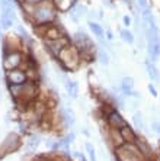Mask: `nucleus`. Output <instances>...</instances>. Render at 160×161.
Returning <instances> with one entry per match:
<instances>
[{
  "mask_svg": "<svg viewBox=\"0 0 160 161\" xmlns=\"http://www.w3.org/2000/svg\"><path fill=\"white\" fill-rule=\"evenodd\" d=\"M134 145L137 147V149L140 151V154L143 155V157H150L151 155V147L148 145V142L144 139V138H135V141H134Z\"/></svg>",
  "mask_w": 160,
  "mask_h": 161,
  "instance_id": "10",
  "label": "nucleus"
},
{
  "mask_svg": "<svg viewBox=\"0 0 160 161\" xmlns=\"http://www.w3.org/2000/svg\"><path fill=\"white\" fill-rule=\"evenodd\" d=\"M119 133H121V136H122L124 142L134 144V141H135V138H137V133H135V132L130 128V125H125L124 128H121V129H119Z\"/></svg>",
  "mask_w": 160,
  "mask_h": 161,
  "instance_id": "12",
  "label": "nucleus"
},
{
  "mask_svg": "<svg viewBox=\"0 0 160 161\" xmlns=\"http://www.w3.org/2000/svg\"><path fill=\"white\" fill-rule=\"evenodd\" d=\"M98 18H99V19L103 18V9H99V12H98Z\"/></svg>",
  "mask_w": 160,
  "mask_h": 161,
  "instance_id": "33",
  "label": "nucleus"
},
{
  "mask_svg": "<svg viewBox=\"0 0 160 161\" xmlns=\"http://www.w3.org/2000/svg\"><path fill=\"white\" fill-rule=\"evenodd\" d=\"M21 145V138L16 135V133H9L3 144H2V149H3V154H8V152H12V151H16Z\"/></svg>",
  "mask_w": 160,
  "mask_h": 161,
  "instance_id": "5",
  "label": "nucleus"
},
{
  "mask_svg": "<svg viewBox=\"0 0 160 161\" xmlns=\"http://www.w3.org/2000/svg\"><path fill=\"white\" fill-rule=\"evenodd\" d=\"M31 15L34 16V21L38 25H45V23H50L51 21H54L55 8L51 3V0H42V2L34 5Z\"/></svg>",
  "mask_w": 160,
  "mask_h": 161,
  "instance_id": "1",
  "label": "nucleus"
},
{
  "mask_svg": "<svg viewBox=\"0 0 160 161\" xmlns=\"http://www.w3.org/2000/svg\"><path fill=\"white\" fill-rule=\"evenodd\" d=\"M53 142H54L53 139H47V141H45V145H47L48 148H51V147H53Z\"/></svg>",
  "mask_w": 160,
  "mask_h": 161,
  "instance_id": "32",
  "label": "nucleus"
},
{
  "mask_svg": "<svg viewBox=\"0 0 160 161\" xmlns=\"http://www.w3.org/2000/svg\"><path fill=\"white\" fill-rule=\"evenodd\" d=\"M3 58H5V60H3V67H5L6 71L16 68V67L21 64V61H22V55H21V52H18V51H12L10 54L5 55Z\"/></svg>",
  "mask_w": 160,
  "mask_h": 161,
  "instance_id": "6",
  "label": "nucleus"
},
{
  "mask_svg": "<svg viewBox=\"0 0 160 161\" xmlns=\"http://www.w3.org/2000/svg\"><path fill=\"white\" fill-rule=\"evenodd\" d=\"M119 35H121V38H122V41H124V42L134 44V41H135V38H134L132 32H131V31H128V29H121Z\"/></svg>",
  "mask_w": 160,
  "mask_h": 161,
  "instance_id": "18",
  "label": "nucleus"
},
{
  "mask_svg": "<svg viewBox=\"0 0 160 161\" xmlns=\"http://www.w3.org/2000/svg\"><path fill=\"white\" fill-rule=\"evenodd\" d=\"M19 129H21V132H26V123L21 122V123H19Z\"/></svg>",
  "mask_w": 160,
  "mask_h": 161,
  "instance_id": "29",
  "label": "nucleus"
},
{
  "mask_svg": "<svg viewBox=\"0 0 160 161\" xmlns=\"http://www.w3.org/2000/svg\"><path fill=\"white\" fill-rule=\"evenodd\" d=\"M122 22H124V25L128 28V26H131V18L130 16H124L122 18Z\"/></svg>",
  "mask_w": 160,
  "mask_h": 161,
  "instance_id": "26",
  "label": "nucleus"
},
{
  "mask_svg": "<svg viewBox=\"0 0 160 161\" xmlns=\"http://www.w3.org/2000/svg\"><path fill=\"white\" fill-rule=\"evenodd\" d=\"M130 97H135V99L141 100V94H140V93H137V92H134V90L131 92V96H130Z\"/></svg>",
  "mask_w": 160,
  "mask_h": 161,
  "instance_id": "28",
  "label": "nucleus"
},
{
  "mask_svg": "<svg viewBox=\"0 0 160 161\" xmlns=\"http://www.w3.org/2000/svg\"><path fill=\"white\" fill-rule=\"evenodd\" d=\"M63 65L64 70H73L76 68V65L79 64V54H77V50L76 47H71V45H67L61 50V52L58 54L57 57Z\"/></svg>",
  "mask_w": 160,
  "mask_h": 161,
  "instance_id": "2",
  "label": "nucleus"
},
{
  "mask_svg": "<svg viewBox=\"0 0 160 161\" xmlns=\"http://www.w3.org/2000/svg\"><path fill=\"white\" fill-rule=\"evenodd\" d=\"M85 148H86V151H87V154H89V157H90V161H98V160H96V152H95L93 145H92L90 142H86V144H85Z\"/></svg>",
  "mask_w": 160,
  "mask_h": 161,
  "instance_id": "21",
  "label": "nucleus"
},
{
  "mask_svg": "<svg viewBox=\"0 0 160 161\" xmlns=\"http://www.w3.org/2000/svg\"><path fill=\"white\" fill-rule=\"evenodd\" d=\"M132 89H134V78L132 77H122L121 86H119V90L122 92V96L124 97H130Z\"/></svg>",
  "mask_w": 160,
  "mask_h": 161,
  "instance_id": "9",
  "label": "nucleus"
},
{
  "mask_svg": "<svg viewBox=\"0 0 160 161\" xmlns=\"http://www.w3.org/2000/svg\"><path fill=\"white\" fill-rule=\"evenodd\" d=\"M103 5H105V6H108V8H111V9H114V5L109 2V0H103Z\"/></svg>",
  "mask_w": 160,
  "mask_h": 161,
  "instance_id": "30",
  "label": "nucleus"
},
{
  "mask_svg": "<svg viewBox=\"0 0 160 161\" xmlns=\"http://www.w3.org/2000/svg\"><path fill=\"white\" fill-rule=\"evenodd\" d=\"M83 133H85L86 136H90V133H89V131H87V129H83Z\"/></svg>",
  "mask_w": 160,
  "mask_h": 161,
  "instance_id": "34",
  "label": "nucleus"
},
{
  "mask_svg": "<svg viewBox=\"0 0 160 161\" xmlns=\"http://www.w3.org/2000/svg\"><path fill=\"white\" fill-rule=\"evenodd\" d=\"M141 154L137 149V147L134 144L130 142H124L122 145L116 147V160L118 161H140L141 160Z\"/></svg>",
  "mask_w": 160,
  "mask_h": 161,
  "instance_id": "3",
  "label": "nucleus"
},
{
  "mask_svg": "<svg viewBox=\"0 0 160 161\" xmlns=\"http://www.w3.org/2000/svg\"><path fill=\"white\" fill-rule=\"evenodd\" d=\"M64 81H66L64 87H66V92H67L69 97L70 99H77L79 97V84H77V81H73V80H69V78H66Z\"/></svg>",
  "mask_w": 160,
  "mask_h": 161,
  "instance_id": "11",
  "label": "nucleus"
},
{
  "mask_svg": "<svg viewBox=\"0 0 160 161\" xmlns=\"http://www.w3.org/2000/svg\"><path fill=\"white\" fill-rule=\"evenodd\" d=\"M6 78L10 84H24L26 81V73L18 68L8 70L6 71Z\"/></svg>",
  "mask_w": 160,
  "mask_h": 161,
  "instance_id": "7",
  "label": "nucleus"
},
{
  "mask_svg": "<svg viewBox=\"0 0 160 161\" xmlns=\"http://www.w3.org/2000/svg\"><path fill=\"white\" fill-rule=\"evenodd\" d=\"M106 39H108V41H112V39H114V34H112V31H109V29L106 31Z\"/></svg>",
  "mask_w": 160,
  "mask_h": 161,
  "instance_id": "27",
  "label": "nucleus"
},
{
  "mask_svg": "<svg viewBox=\"0 0 160 161\" xmlns=\"http://www.w3.org/2000/svg\"><path fill=\"white\" fill-rule=\"evenodd\" d=\"M16 29H18V32H19V35H21V38L25 41V42H31V38H29V34L24 29V26L22 25H16Z\"/></svg>",
  "mask_w": 160,
  "mask_h": 161,
  "instance_id": "20",
  "label": "nucleus"
},
{
  "mask_svg": "<svg viewBox=\"0 0 160 161\" xmlns=\"http://www.w3.org/2000/svg\"><path fill=\"white\" fill-rule=\"evenodd\" d=\"M44 161H53V160H44Z\"/></svg>",
  "mask_w": 160,
  "mask_h": 161,
  "instance_id": "36",
  "label": "nucleus"
},
{
  "mask_svg": "<svg viewBox=\"0 0 160 161\" xmlns=\"http://www.w3.org/2000/svg\"><path fill=\"white\" fill-rule=\"evenodd\" d=\"M0 25H2V28H3V29H9V28L13 25V21H12L8 15L0 13Z\"/></svg>",
  "mask_w": 160,
  "mask_h": 161,
  "instance_id": "19",
  "label": "nucleus"
},
{
  "mask_svg": "<svg viewBox=\"0 0 160 161\" xmlns=\"http://www.w3.org/2000/svg\"><path fill=\"white\" fill-rule=\"evenodd\" d=\"M0 41H2V32H0Z\"/></svg>",
  "mask_w": 160,
  "mask_h": 161,
  "instance_id": "35",
  "label": "nucleus"
},
{
  "mask_svg": "<svg viewBox=\"0 0 160 161\" xmlns=\"http://www.w3.org/2000/svg\"><path fill=\"white\" fill-rule=\"evenodd\" d=\"M151 129H153L156 133L160 135V122H153V123H151Z\"/></svg>",
  "mask_w": 160,
  "mask_h": 161,
  "instance_id": "24",
  "label": "nucleus"
},
{
  "mask_svg": "<svg viewBox=\"0 0 160 161\" xmlns=\"http://www.w3.org/2000/svg\"><path fill=\"white\" fill-rule=\"evenodd\" d=\"M44 44H45L47 50L51 52V55L57 58L58 54L61 52V50H63L64 47L70 45V39L66 38V36H60V38H57V39H45Z\"/></svg>",
  "mask_w": 160,
  "mask_h": 161,
  "instance_id": "4",
  "label": "nucleus"
},
{
  "mask_svg": "<svg viewBox=\"0 0 160 161\" xmlns=\"http://www.w3.org/2000/svg\"><path fill=\"white\" fill-rule=\"evenodd\" d=\"M39 142H41V136H39V135H32V136L26 141V151H28L29 154L35 152L37 148L39 147Z\"/></svg>",
  "mask_w": 160,
  "mask_h": 161,
  "instance_id": "14",
  "label": "nucleus"
},
{
  "mask_svg": "<svg viewBox=\"0 0 160 161\" xmlns=\"http://www.w3.org/2000/svg\"><path fill=\"white\" fill-rule=\"evenodd\" d=\"M137 6H138V9H140V10L150 8V6H148V2H147V0H137Z\"/></svg>",
  "mask_w": 160,
  "mask_h": 161,
  "instance_id": "23",
  "label": "nucleus"
},
{
  "mask_svg": "<svg viewBox=\"0 0 160 161\" xmlns=\"http://www.w3.org/2000/svg\"><path fill=\"white\" fill-rule=\"evenodd\" d=\"M74 13H76L79 18L86 16V15H87V6H85V5H76V10H74Z\"/></svg>",
  "mask_w": 160,
  "mask_h": 161,
  "instance_id": "22",
  "label": "nucleus"
},
{
  "mask_svg": "<svg viewBox=\"0 0 160 161\" xmlns=\"http://www.w3.org/2000/svg\"><path fill=\"white\" fill-rule=\"evenodd\" d=\"M145 68H147V74H148V77L151 78V81H160V73H159V70L156 68V65L153 64V63H150V60H147L145 61Z\"/></svg>",
  "mask_w": 160,
  "mask_h": 161,
  "instance_id": "13",
  "label": "nucleus"
},
{
  "mask_svg": "<svg viewBox=\"0 0 160 161\" xmlns=\"http://www.w3.org/2000/svg\"><path fill=\"white\" fill-rule=\"evenodd\" d=\"M106 120H108V123H109L114 129H121V128H124L125 125H128V122L121 116V113H119L118 110H112V112H109Z\"/></svg>",
  "mask_w": 160,
  "mask_h": 161,
  "instance_id": "8",
  "label": "nucleus"
},
{
  "mask_svg": "<svg viewBox=\"0 0 160 161\" xmlns=\"http://www.w3.org/2000/svg\"><path fill=\"white\" fill-rule=\"evenodd\" d=\"M89 28H90V31L93 32V35L95 36H98V39H103V35H105V31H103V28L98 23V22H93V21H89Z\"/></svg>",
  "mask_w": 160,
  "mask_h": 161,
  "instance_id": "15",
  "label": "nucleus"
},
{
  "mask_svg": "<svg viewBox=\"0 0 160 161\" xmlns=\"http://www.w3.org/2000/svg\"><path fill=\"white\" fill-rule=\"evenodd\" d=\"M148 92L151 93V96H153V97H157V90H156V87H154L151 83L148 84Z\"/></svg>",
  "mask_w": 160,
  "mask_h": 161,
  "instance_id": "25",
  "label": "nucleus"
},
{
  "mask_svg": "<svg viewBox=\"0 0 160 161\" xmlns=\"http://www.w3.org/2000/svg\"><path fill=\"white\" fill-rule=\"evenodd\" d=\"M98 60H99V63H100L102 65H109V63H111L109 54H108V51H105L103 48H99V50H98Z\"/></svg>",
  "mask_w": 160,
  "mask_h": 161,
  "instance_id": "17",
  "label": "nucleus"
},
{
  "mask_svg": "<svg viewBox=\"0 0 160 161\" xmlns=\"http://www.w3.org/2000/svg\"><path fill=\"white\" fill-rule=\"evenodd\" d=\"M51 2H54V5H55V6H61L64 0H51Z\"/></svg>",
  "mask_w": 160,
  "mask_h": 161,
  "instance_id": "31",
  "label": "nucleus"
},
{
  "mask_svg": "<svg viewBox=\"0 0 160 161\" xmlns=\"http://www.w3.org/2000/svg\"><path fill=\"white\" fill-rule=\"evenodd\" d=\"M132 120H134V125L138 131H147V126L144 123V119H143V115L141 112H134L132 115Z\"/></svg>",
  "mask_w": 160,
  "mask_h": 161,
  "instance_id": "16",
  "label": "nucleus"
}]
</instances>
